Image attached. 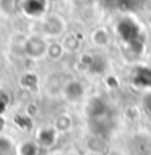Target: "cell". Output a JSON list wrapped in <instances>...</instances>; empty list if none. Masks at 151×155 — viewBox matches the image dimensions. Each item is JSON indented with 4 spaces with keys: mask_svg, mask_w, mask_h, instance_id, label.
<instances>
[{
    "mask_svg": "<svg viewBox=\"0 0 151 155\" xmlns=\"http://www.w3.org/2000/svg\"><path fill=\"white\" fill-rule=\"evenodd\" d=\"M88 113V121H90V129L93 136L99 137H109L114 129V118L111 114L109 104L101 98H93L88 103L86 108Z\"/></svg>",
    "mask_w": 151,
    "mask_h": 155,
    "instance_id": "obj_1",
    "label": "cell"
},
{
    "mask_svg": "<svg viewBox=\"0 0 151 155\" xmlns=\"http://www.w3.org/2000/svg\"><path fill=\"white\" fill-rule=\"evenodd\" d=\"M115 33H117V36H119V39L122 41L132 52H135L137 56L143 52L145 36H143L141 26L138 25L137 20H133L132 16H124V18H120L115 25Z\"/></svg>",
    "mask_w": 151,
    "mask_h": 155,
    "instance_id": "obj_2",
    "label": "cell"
},
{
    "mask_svg": "<svg viewBox=\"0 0 151 155\" xmlns=\"http://www.w3.org/2000/svg\"><path fill=\"white\" fill-rule=\"evenodd\" d=\"M47 46L49 43L46 41L44 36L41 35H31L29 38H26L23 44V52L24 56L29 59H42L47 54Z\"/></svg>",
    "mask_w": 151,
    "mask_h": 155,
    "instance_id": "obj_3",
    "label": "cell"
},
{
    "mask_svg": "<svg viewBox=\"0 0 151 155\" xmlns=\"http://www.w3.org/2000/svg\"><path fill=\"white\" fill-rule=\"evenodd\" d=\"M67 25L60 15H46L41 21V30H42V36L46 38H58L65 33Z\"/></svg>",
    "mask_w": 151,
    "mask_h": 155,
    "instance_id": "obj_4",
    "label": "cell"
},
{
    "mask_svg": "<svg viewBox=\"0 0 151 155\" xmlns=\"http://www.w3.org/2000/svg\"><path fill=\"white\" fill-rule=\"evenodd\" d=\"M132 83L137 88H143L146 91H151V65L140 64V65L133 67Z\"/></svg>",
    "mask_w": 151,
    "mask_h": 155,
    "instance_id": "obj_5",
    "label": "cell"
},
{
    "mask_svg": "<svg viewBox=\"0 0 151 155\" xmlns=\"http://www.w3.org/2000/svg\"><path fill=\"white\" fill-rule=\"evenodd\" d=\"M86 88L80 80H68L65 82V85L62 87V95L67 101L70 103H78L85 98Z\"/></svg>",
    "mask_w": 151,
    "mask_h": 155,
    "instance_id": "obj_6",
    "label": "cell"
},
{
    "mask_svg": "<svg viewBox=\"0 0 151 155\" xmlns=\"http://www.w3.org/2000/svg\"><path fill=\"white\" fill-rule=\"evenodd\" d=\"M49 0H21V8L29 18H42L47 12Z\"/></svg>",
    "mask_w": 151,
    "mask_h": 155,
    "instance_id": "obj_7",
    "label": "cell"
},
{
    "mask_svg": "<svg viewBox=\"0 0 151 155\" xmlns=\"http://www.w3.org/2000/svg\"><path fill=\"white\" fill-rule=\"evenodd\" d=\"M57 137H58V132L55 131L54 126H44L37 131L36 142L39 144L41 149H50L57 142Z\"/></svg>",
    "mask_w": 151,
    "mask_h": 155,
    "instance_id": "obj_8",
    "label": "cell"
},
{
    "mask_svg": "<svg viewBox=\"0 0 151 155\" xmlns=\"http://www.w3.org/2000/svg\"><path fill=\"white\" fill-rule=\"evenodd\" d=\"M91 41L98 48H106L109 44V41H111V35H109V31L106 28H96L93 31V35H91Z\"/></svg>",
    "mask_w": 151,
    "mask_h": 155,
    "instance_id": "obj_9",
    "label": "cell"
},
{
    "mask_svg": "<svg viewBox=\"0 0 151 155\" xmlns=\"http://www.w3.org/2000/svg\"><path fill=\"white\" fill-rule=\"evenodd\" d=\"M0 155H18V147L8 136L0 134Z\"/></svg>",
    "mask_w": 151,
    "mask_h": 155,
    "instance_id": "obj_10",
    "label": "cell"
},
{
    "mask_svg": "<svg viewBox=\"0 0 151 155\" xmlns=\"http://www.w3.org/2000/svg\"><path fill=\"white\" fill-rule=\"evenodd\" d=\"M21 8V0H0V13L10 16Z\"/></svg>",
    "mask_w": 151,
    "mask_h": 155,
    "instance_id": "obj_11",
    "label": "cell"
},
{
    "mask_svg": "<svg viewBox=\"0 0 151 155\" xmlns=\"http://www.w3.org/2000/svg\"><path fill=\"white\" fill-rule=\"evenodd\" d=\"M20 85H21L23 88L33 91V90H36L37 87H39V78H37L36 74L26 72V74L21 75V78H20Z\"/></svg>",
    "mask_w": 151,
    "mask_h": 155,
    "instance_id": "obj_12",
    "label": "cell"
},
{
    "mask_svg": "<svg viewBox=\"0 0 151 155\" xmlns=\"http://www.w3.org/2000/svg\"><path fill=\"white\" fill-rule=\"evenodd\" d=\"M72 126H73V121L68 114H58L55 123H54V127H55V131L58 134L60 132H68L70 129H72Z\"/></svg>",
    "mask_w": 151,
    "mask_h": 155,
    "instance_id": "obj_13",
    "label": "cell"
},
{
    "mask_svg": "<svg viewBox=\"0 0 151 155\" xmlns=\"http://www.w3.org/2000/svg\"><path fill=\"white\" fill-rule=\"evenodd\" d=\"M64 52H65L64 44L58 43V41H52V43H49V46H47V54H46V56L52 61H58L64 56Z\"/></svg>",
    "mask_w": 151,
    "mask_h": 155,
    "instance_id": "obj_14",
    "label": "cell"
},
{
    "mask_svg": "<svg viewBox=\"0 0 151 155\" xmlns=\"http://www.w3.org/2000/svg\"><path fill=\"white\" fill-rule=\"evenodd\" d=\"M39 152H41V147L36 140L23 142L18 147V155H39Z\"/></svg>",
    "mask_w": 151,
    "mask_h": 155,
    "instance_id": "obj_15",
    "label": "cell"
},
{
    "mask_svg": "<svg viewBox=\"0 0 151 155\" xmlns=\"http://www.w3.org/2000/svg\"><path fill=\"white\" fill-rule=\"evenodd\" d=\"M62 44H64L65 51L75 52L80 48V38H78V35H75V33H72V35H67L64 38V41H62Z\"/></svg>",
    "mask_w": 151,
    "mask_h": 155,
    "instance_id": "obj_16",
    "label": "cell"
},
{
    "mask_svg": "<svg viewBox=\"0 0 151 155\" xmlns=\"http://www.w3.org/2000/svg\"><path fill=\"white\" fill-rule=\"evenodd\" d=\"M145 0H119V5L125 10H135V8L143 5Z\"/></svg>",
    "mask_w": 151,
    "mask_h": 155,
    "instance_id": "obj_17",
    "label": "cell"
},
{
    "mask_svg": "<svg viewBox=\"0 0 151 155\" xmlns=\"http://www.w3.org/2000/svg\"><path fill=\"white\" fill-rule=\"evenodd\" d=\"M143 110L146 113V116L151 118V91H148V93L143 96Z\"/></svg>",
    "mask_w": 151,
    "mask_h": 155,
    "instance_id": "obj_18",
    "label": "cell"
},
{
    "mask_svg": "<svg viewBox=\"0 0 151 155\" xmlns=\"http://www.w3.org/2000/svg\"><path fill=\"white\" fill-rule=\"evenodd\" d=\"M104 3H106L107 7H115V5H119V0H102Z\"/></svg>",
    "mask_w": 151,
    "mask_h": 155,
    "instance_id": "obj_19",
    "label": "cell"
},
{
    "mask_svg": "<svg viewBox=\"0 0 151 155\" xmlns=\"http://www.w3.org/2000/svg\"><path fill=\"white\" fill-rule=\"evenodd\" d=\"M54 155H77V153H72V152H60V153H54Z\"/></svg>",
    "mask_w": 151,
    "mask_h": 155,
    "instance_id": "obj_20",
    "label": "cell"
}]
</instances>
